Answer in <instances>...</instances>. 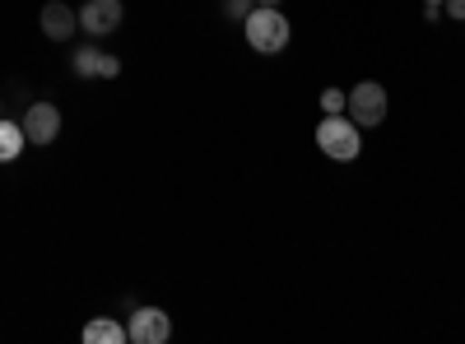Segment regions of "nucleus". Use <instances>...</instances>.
<instances>
[{"label":"nucleus","mask_w":465,"mask_h":344,"mask_svg":"<svg viewBox=\"0 0 465 344\" xmlns=\"http://www.w3.org/2000/svg\"><path fill=\"white\" fill-rule=\"evenodd\" d=\"M242 33H247V47H252L256 56H280V52L289 47V37H293L289 15H284L280 5H256V10L242 19Z\"/></svg>","instance_id":"f257e3e1"},{"label":"nucleus","mask_w":465,"mask_h":344,"mask_svg":"<svg viewBox=\"0 0 465 344\" xmlns=\"http://www.w3.org/2000/svg\"><path fill=\"white\" fill-rule=\"evenodd\" d=\"M317 149L331 163H354L363 154V131L344 117V112H326L317 126Z\"/></svg>","instance_id":"f03ea898"},{"label":"nucleus","mask_w":465,"mask_h":344,"mask_svg":"<svg viewBox=\"0 0 465 344\" xmlns=\"http://www.w3.org/2000/svg\"><path fill=\"white\" fill-rule=\"evenodd\" d=\"M386 89L377 84V80H363V84H354L349 89V98H344V117L354 122L359 131H377L381 122H386Z\"/></svg>","instance_id":"7ed1b4c3"},{"label":"nucleus","mask_w":465,"mask_h":344,"mask_svg":"<svg viewBox=\"0 0 465 344\" xmlns=\"http://www.w3.org/2000/svg\"><path fill=\"white\" fill-rule=\"evenodd\" d=\"M131 344H168L173 339V317L163 308H135L126 321Z\"/></svg>","instance_id":"20e7f679"},{"label":"nucleus","mask_w":465,"mask_h":344,"mask_svg":"<svg viewBox=\"0 0 465 344\" xmlns=\"http://www.w3.org/2000/svg\"><path fill=\"white\" fill-rule=\"evenodd\" d=\"M19 126H24V135H28V144H52L56 135H61V107L56 103H28V112L19 117Z\"/></svg>","instance_id":"39448f33"},{"label":"nucleus","mask_w":465,"mask_h":344,"mask_svg":"<svg viewBox=\"0 0 465 344\" xmlns=\"http://www.w3.org/2000/svg\"><path fill=\"white\" fill-rule=\"evenodd\" d=\"M126 24V5L122 0H84V10H80V28L89 37H107Z\"/></svg>","instance_id":"423d86ee"},{"label":"nucleus","mask_w":465,"mask_h":344,"mask_svg":"<svg viewBox=\"0 0 465 344\" xmlns=\"http://www.w3.org/2000/svg\"><path fill=\"white\" fill-rule=\"evenodd\" d=\"M70 70L80 74V80H116V74H122V61H116L112 52H103V47H80L70 56Z\"/></svg>","instance_id":"0eeeda50"},{"label":"nucleus","mask_w":465,"mask_h":344,"mask_svg":"<svg viewBox=\"0 0 465 344\" xmlns=\"http://www.w3.org/2000/svg\"><path fill=\"white\" fill-rule=\"evenodd\" d=\"M37 24H43V33L52 37V43H70V37L80 33V10H70L65 0H47Z\"/></svg>","instance_id":"6e6552de"},{"label":"nucleus","mask_w":465,"mask_h":344,"mask_svg":"<svg viewBox=\"0 0 465 344\" xmlns=\"http://www.w3.org/2000/svg\"><path fill=\"white\" fill-rule=\"evenodd\" d=\"M80 339L84 344H126L131 335H126V326L116 321V317H94V321H84Z\"/></svg>","instance_id":"1a4fd4ad"},{"label":"nucleus","mask_w":465,"mask_h":344,"mask_svg":"<svg viewBox=\"0 0 465 344\" xmlns=\"http://www.w3.org/2000/svg\"><path fill=\"white\" fill-rule=\"evenodd\" d=\"M24 144H28L24 126L10 122V117H0V163H15V159L24 154Z\"/></svg>","instance_id":"9d476101"},{"label":"nucleus","mask_w":465,"mask_h":344,"mask_svg":"<svg viewBox=\"0 0 465 344\" xmlns=\"http://www.w3.org/2000/svg\"><path fill=\"white\" fill-rule=\"evenodd\" d=\"M252 10H256V0H223V15L228 19H247Z\"/></svg>","instance_id":"9b49d317"},{"label":"nucleus","mask_w":465,"mask_h":344,"mask_svg":"<svg viewBox=\"0 0 465 344\" xmlns=\"http://www.w3.org/2000/svg\"><path fill=\"white\" fill-rule=\"evenodd\" d=\"M344 89H322V112H344Z\"/></svg>","instance_id":"f8f14e48"},{"label":"nucleus","mask_w":465,"mask_h":344,"mask_svg":"<svg viewBox=\"0 0 465 344\" xmlns=\"http://www.w3.org/2000/svg\"><path fill=\"white\" fill-rule=\"evenodd\" d=\"M442 15L456 19V24H465V0H442Z\"/></svg>","instance_id":"ddd939ff"},{"label":"nucleus","mask_w":465,"mask_h":344,"mask_svg":"<svg viewBox=\"0 0 465 344\" xmlns=\"http://www.w3.org/2000/svg\"><path fill=\"white\" fill-rule=\"evenodd\" d=\"M256 5H280V0H256Z\"/></svg>","instance_id":"4468645a"},{"label":"nucleus","mask_w":465,"mask_h":344,"mask_svg":"<svg viewBox=\"0 0 465 344\" xmlns=\"http://www.w3.org/2000/svg\"><path fill=\"white\" fill-rule=\"evenodd\" d=\"M423 5H442V0H423Z\"/></svg>","instance_id":"2eb2a0df"}]
</instances>
